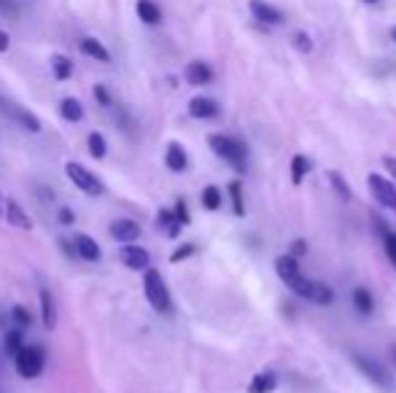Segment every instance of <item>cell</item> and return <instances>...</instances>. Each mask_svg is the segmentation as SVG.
Here are the masks:
<instances>
[{
	"instance_id": "cell-1",
	"label": "cell",
	"mask_w": 396,
	"mask_h": 393,
	"mask_svg": "<svg viewBox=\"0 0 396 393\" xmlns=\"http://www.w3.org/2000/svg\"><path fill=\"white\" fill-rule=\"evenodd\" d=\"M275 273H278V277L286 283V288H291L297 297H302V299H313L316 280H307L305 275H302V270H299V264H297V258L291 256V254L275 258Z\"/></svg>"
},
{
	"instance_id": "cell-2",
	"label": "cell",
	"mask_w": 396,
	"mask_h": 393,
	"mask_svg": "<svg viewBox=\"0 0 396 393\" xmlns=\"http://www.w3.org/2000/svg\"><path fill=\"white\" fill-rule=\"evenodd\" d=\"M208 146H211V151H214L216 156H221L235 173H245V167H248V162H245V159H248V151H245V146L237 137L211 135L208 137Z\"/></svg>"
},
{
	"instance_id": "cell-3",
	"label": "cell",
	"mask_w": 396,
	"mask_h": 393,
	"mask_svg": "<svg viewBox=\"0 0 396 393\" xmlns=\"http://www.w3.org/2000/svg\"><path fill=\"white\" fill-rule=\"evenodd\" d=\"M143 291H146V299L151 304L156 313H168L170 310V291L165 286V280H162V275L156 273V270H146L143 275Z\"/></svg>"
},
{
	"instance_id": "cell-4",
	"label": "cell",
	"mask_w": 396,
	"mask_h": 393,
	"mask_svg": "<svg viewBox=\"0 0 396 393\" xmlns=\"http://www.w3.org/2000/svg\"><path fill=\"white\" fill-rule=\"evenodd\" d=\"M14 363H16V372H19L22 378H25V380H35L38 375H41V372H44V363H46L44 350L35 348V345H25V348L16 353Z\"/></svg>"
},
{
	"instance_id": "cell-5",
	"label": "cell",
	"mask_w": 396,
	"mask_h": 393,
	"mask_svg": "<svg viewBox=\"0 0 396 393\" xmlns=\"http://www.w3.org/2000/svg\"><path fill=\"white\" fill-rule=\"evenodd\" d=\"M65 173H68V178L73 181V186L81 189L84 194H89V196L103 194V181H100L92 170H87L84 165H78V162H68V165H65Z\"/></svg>"
},
{
	"instance_id": "cell-6",
	"label": "cell",
	"mask_w": 396,
	"mask_h": 393,
	"mask_svg": "<svg viewBox=\"0 0 396 393\" xmlns=\"http://www.w3.org/2000/svg\"><path fill=\"white\" fill-rule=\"evenodd\" d=\"M366 186L375 196V202H380L383 208L396 213V186L394 181H388L385 175H378V173H369L366 175Z\"/></svg>"
},
{
	"instance_id": "cell-7",
	"label": "cell",
	"mask_w": 396,
	"mask_h": 393,
	"mask_svg": "<svg viewBox=\"0 0 396 393\" xmlns=\"http://www.w3.org/2000/svg\"><path fill=\"white\" fill-rule=\"evenodd\" d=\"M122 261H124V267H130V270H135V273H146V270L151 267L149 251L140 248V245H130V242L122 248Z\"/></svg>"
},
{
	"instance_id": "cell-8",
	"label": "cell",
	"mask_w": 396,
	"mask_h": 393,
	"mask_svg": "<svg viewBox=\"0 0 396 393\" xmlns=\"http://www.w3.org/2000/svg\"><path fill=\"white\" fill-rule=\"evenodd\" d=\"M108 232H111V237H113L116 242L127 245V242H135L137 237H140V224L132 221V218H119V221L111 224Z\"/></svg>"
},
{
	"instance_id": "cell-9",
	"label": "cell",
	"mask_w": 396,
	"mask_h": 393,
	"mask_svg": "<svg viewBox=\"0 0 396 393\" xmlns=\"http://www.w3.org/2000/svg\"><path fill=\"white\" fill-rule=\"evenodd\" d=\"M353 363H356L372 382H378L380 388H388V385H391V380H388V375H385V369H383L378 361H372V358H366V356H353Z\"/></svg>"
},
{
	"instance_id": "cell-10",
	"label": "cell",
	"mask_w": 396,
	"mask_h": 393,
	"mask_svg": "<svg viewBox=\"0 0 396 393\" xmlns=\"http://www.w3.org/2000/svg\"><path fill=\"white\" fill-rule=\"evenodd\" d=\"M183 76H186V81L192 84V87H205V84H211L214 81V70H211V65L208 62H189L186 65V70H183Z\"/></svg>"
},
{
	"instance_id": "cell-11",
	"label": "cell",
	"mask_w": 396,
	"mask_h": 393,
	"mask_svg": "<svg viewBox=\"0 0 396 393\" xmlns=\"http://www.w3.org/2000/svg\"><path fill=\"white\" fill-rule=\"evenodd\" d=\"M6 218H8V224L16 229H25V232L32 229V218L25 213V208H22L16 199H6Z\"/></svg>"
},
{
	"instance_id": "cell-12",
	"label": "cell",
	"mask_w": 396,
	"mask_h": 393,
	"mask_svg": "<svg viewBox=\"0 0 396 393\" xmlns=\"http://www.w3.org/2000/svg\"><path fill=\"white\" fill-rule=\"evenodd\" d=\"M0 108H3L6 113H11V119L19 121V124H22V127H25L27 132H38V130H41V121L35 119V116H32L30 111H25V108H22V106H11V103H0Z\"/></svg>"
},
{
	"instance_id": "cell-13",
	"label": "cell",
	"mask_w": 396,
	"mask_h": 393,
	"mask_svg": "<svg viewBox=\"0 0 396 393\" xmlns=\"http://www.w3.org/2000/svg\"><path fill=\"white\" fill-rule=\"evenodd\" d=\"M251 14L256 16L259 22H264V25H280L283 22V14L275 6L264 3V0H251Z\"/></svg>"
},
{
	"instance_id": "cell-14",
	"label": "cell",
	"mask_w": 396,
	"mask_h": 393,
	"mask_svg": "<svg viewBox=\"0 0 396 393\" xmlns=\"http://www.w3.org/2000/svg\"><path fill=\"white\" fill-rule=\"evenodd\" d=\"M189 113L194 119H216L218 116V106L211 97H192L189 100Z\"/></svg>"
},
{
	"instance_id": "cell-15",
	"label": "cell",
	"mask_w": 396,
	"mask_h": 393,
	"mask_svg": "<svg viewBox=\"0 0 396 393\" xmlns=\"http://www.w3.org/2000/svg\"><path fill=\"white\" fill-rule=\"evenodd\" d=\"M165 162H168V167L173 173H183L189 167V154H186V149H183L181 143L173 140L168 146V151H165Z\"/></svg>"
},
{
	"instance_id": "cell-16",
	"label": "cell",
	"mask_w": 396,
	"mask_h": 393,
	"mask_svg": "<svg viewBox=\"0 0 396 393\" xmlns=\"http://www.w3.org/2000/svg\"><path fill=\"white\" fill-rule=\"evenodd\" d=\"M41 323L49 332L57 326V304H54V297L46 288H41Z\"/></svg>"
},
{
	"instance_id": "cell-17",
	"label": "cell",
	"mask_w": 396,
	"mask_h": 393,
	"mask_svg": "<svg viewBox=\"0 0 396 393\" xmlns=\"http://www.w3.org/2000/svg\"><path fill=\"white\" fill-rule=\"evenodd\" d=\"M73 245H76V254L81 258H87V261H97L100 258V245L89 235H76Z\"/></svg>"
},
{
	"instance_id": "cell-18",
	"label": "cell",
	"mask_w": 396,
	"mask_h": 393,
	"mask_svg": "<svg viewBox=\"0 0 396 393\" xmlns=\"http://www.w3.org/2000/svg\"><path fill=\"white\" fill-rule=\"evenodd\" d=\"M78 49H81L87 57H92V60L111 62V51H108L106 46L100 44L97 38H81V41H78Z\"/></svg>"
},
{
	"instance_id": "cell-19",
	"label": "cell",
	"mask_w": 396,
	"mask_h": 393,
	"mask_svg": "<svg viewBox=\"0 0 396 393\" xmlns=\"http://www.w3.org/2000/svg\"><path fill=\"white\" fill-rule=\"evenodd\" d=\"M156 224H159V229L168 235L170 240H175V237L181 235V229H183V224L178 221L175 211H159V216H156Z\"/></svg>"
},
{
	"instance_id": "cell-20",
	"label": "cell",
	"mask_w": 396,
	"mask_h": 393,
	"mask_svg": "<svg viewBox=\"0 0 396 393\" xmlns=\"http://www.w3.org/2000/svg\"><path fill=\"white\" fill-rule=\"evenodd\" d=\"M278 388V378L275 372H259L248 382V393H273Z\"/></svg>"
},
{
	"instance_id": "cell-21",
	"label": "cell",
	"mask_w": 396,
	"mask_h": 393,
	"mask_svg": "<svg viewBox=\"0 0 396 393\" xmlns=\"http://www.w3.org/2000/svg\"><path fill=\"white\" fill-rule=\"evenodd\" d=\"M135 11L140 16V22H146V25H159L162 22V11H159V6L151 3V0H137Z\"/></svg>"
},
{
	"instance_id": "cell-22",
	"label": "cell",
	"mask_w": 396,
	"mask_h": 393,
	"mask_svg": "<svg viewBox=\"0 0 396 393\" xmlns=\"http://www.w3.org/2000/svg\"><path fill=\"white\" fill-rule=\"evenodd\" d=\"M60 116L65 121H70V124H76V121L84 119V106L78 103L76 97H65L60 103Z\"/></svg>"
},
{
	"instance_id": "cell-23",
	"label": "cell",
	"mask_w": 396,
	"mask_h": 393,
	"mask_svg": "<svg viewBox=\"0 0 396 393\" xmlns=\"http://www.w3.org/2000/svg\"><path fill=\"white\" fill-rule=\"evenodd\" d=\"M310 159H307L305 154H297L294 159H291V183L294 186H299V183L305 181V175L310 173Z\"/></svg>"
},
{
	"instance_id": "cell-24",
	"label": "cell",
	"mask_w": 396,
	"mask_h": 393,
	"mask_svg": "<svg viewBox=\"0 0 396 393\" xmlns=\"http://www.w3.org/2000/svg\"><path fill=\"white\" fill-rule=\"evenodd\" d=\"M326 178H329V183H332V189L337 192V196L342 199V202H351V196H353V192H351V186L345 183V178L337 173V170H329L326 173Z\"/></svg>"
},
{
	"instance_id": "cell-25",
	"label": "cell",
	"mask_w": 396,
	"mask_h": 393,
	"mask_svg": "<svg viewBox=\"0 0 396 393\" xmlns=\"http://www.w3.org/2000/svg\"><path fill=\"white\" fill-rule=\"evenodd\" d=\"M25 348V332H22V326H14L11 332L6 334V353L16 358V353Z\"/></svg>"
},
{
	"instance_id": "cell-26",
	"label": "cell",
	"mask_w": 396,
	"mask_h": 393,
	"mask_svg": "<svg viewBox=\"0 0 396 393\" xmlns=\"http://www.w3.org/2000/svg\"><path fill=\"white\" fill-rule=\"evenodd\" d=\"M51 70H54L57 81H65V78H70V73H73V62L68 60L65 54H54L51 57Z\"/></svg>"
},
{
	"instance_id": "cell-27",
	"label": "cell",
	"mask_w": 396,
	"mask_h": 393,
	"mask_svg": "<svg viewBox=\"0 0 396 393\" xmlns=\"http://www.w3.org/2000/svg\"><path fill=\"white\" fill-rule=\"evenodd\" d=\"M353 304H356V310H359L361 316H369V313H372V307H375V302H372V294H369L366 288H356V291H353Z\"/></svg>"
},
{
	"instance_id": "cell-28",
	"label": "cell",
	"mask_w": 396,
	"mask_h": 393,
	"mask_svg": "<svg viewBox=\"0 0 396 393\" xmlns=\"http://www.w3.org/2000/svg\"><path fill=\"white\" fill-rule=\"evenodd\" d=\"M87 146H89V154L94 156V159H106L108 143H106V137L100 135V132H92V135L87 137Z\"/></svg>"
},
{
	"instance_id": "cell-29",
	"label": "cell",
	"mask_w": 396,
	"mask_h": 393,
	"mask_svg": "<svg viewBox=\"0 0 396 393\" xmlns=\"http://www.w3.org/2000/svg\"><path fill=\"white\" fill-rule=\"evenodd\" d=\"M202 208L205 211H218L221 208V192H218V186H205L202 189Z\"/></svg>"
},
{
	"instance_id": "cell-30",
	"label": "cell",
	"mask_w": 396,
	"mask_h": 393,
	"mask_svg": "<svg viewBox=\"0 0 396 393\" xmlns=\"http://www.w3.org/2000/svg\"><path fill=\"white\" fill-rule=\"evenodd\" d=\"M229 196H232V211H235V216H245L243 186H240V181H232V183H229Z\"/></svg>"
},
{
	"instance_id": "cell-31",
	"label": "cell",
	"mask_w": 396,
	"mask_h": 393,
	"mask_svg": "<svg viewBox=\"0 0 396 393\" xmlns=\"http://www.w3.org/2000/svg\"><path fill=\"white\" fill-rule=\"evenodd\" d=\"M310 302L332 304V302H335V291L326 286V283H318V280H316V288H313V299H310Z\"/></svg>"
},
{
	"instance_id": "cell-32",
	"label": "cell",
	"mask_w": 396,
	"mask_h": 393,
	"mask_svg": "<svg viewBox=\"0 0 396 393\" xmlns=\"http://www.w3.org/2000/svg\"><path fill=\"white\" fill-rule=\"evenodd\" d=\"M383 242H385V256H388V261L396 267V232L388 229V232L383 235Z\"/></svg>"
},
{
	"instance_id": "cell-33",
	"label": "cell",
	"mask_w": 396,
	"mask_h": 393,
	"mask_svg": "<svg viewBox=\"0 0 396 393\" xmlns=\"http://www.w3.org/2000/svg\"><path fill=\"white\" fill-rule=\"evenodd\" d=\"M192 254H194V245H192V242H186V245L175 248V251L170 254V261H173V264H178V261H183V258L192 256Z\"/></svg>"
},
{
	"instance_id": "cell-34",
	"label": "cell",
	"mask_w": 396,
	"mask_h": 393,
	"mask_svg": "<svg viewBox=\"0 0 396 393\" xmlns=\"http://www.w3.org/2000/svg\"><path fill=\"white\" fill-rule=\"evenodd\" d=\"M294 49H297V51H302V54H307V51L313 49L310 35H307V32H297V35H294Z\"/></svg>"
},
{
	"instance_id": "cell-35",
	"label": "cell",
	"mask_w": 396,
	"mask_h": 393,
	"mask_svg": "<svg viewBox=\"0 0 396 393\" xmlns=\"http://www.w3.org/2000/svg\"><path fill=\"white\" fill-rule=\"evenodd\" d=\"M11 318L16 320V326H22V329L32 323V316L27 313V310H25V307H14V310H11Z\"/></svg>"
},
{
	"instance_id": "cell-36",
	"label": "cell",
	"mask_w": 396,
	"mask_h": 393,
	"mask_svg": "<svg viewBox=\"0 0 396 393\" xmlns=\"http://www.w3.org/2000/svg\"><path fill=\"white\" fill-rule=\"evenodd\" d=\"M92 92H94V100H97L100 106H111V92H108L103 84H94V89Z\"/></svg>"
},
{
	"instance_id": "cell-37",
	"label": "cell",
	"mask_w": 396,
	"mask_h": 393,
	"mask_svg": "<svg viewBox=\"0 0 396 393\" xmlns=\"http://www.w3.org/2000/svg\"><path fill=\"white\" fill-rule=\"evenodd\" d=\"M175 216H178V221H181L183 227L192 221V216H189V211H186V202H183V199H178V202H175Z\"/></svg>"
},
{
	"instance_id": "cell-38",
	"label": "cell",
	"mask_w": 396,
	"mask_h": 393,
	"mask_svg": "<svg viewBox=\"0 0 396 393\" xmlns=\"http://www.w3.org/2000/svg\"><path fill=\"white\" fill-rule=\"evenodd\" d=\"M305 254H307V242L305 240H294V242H291V256L299 258V256H305Z\"/></svg>"
},
{
	"instance_id": "cell-39",
	"label": "cell",
	"mask_w": 396,
	"mask_h": 393,
	"mask_svg": "<svg viewBox=\"0 0 396 393\" xmlns=\"http://www.w3.org/2000/svg\"><path fill=\"white\" fill-rule=\"evenodd\" d=\"M60 224L62 227H70L73 224V211L70 208H60Z\"/></svg>"
},
{
	"instance_id": "cell-40",
	"label": "cell",
	"mask_w": 396,
	"mask_h": 393,
	"mask_svg": "<svg viewBox=\"0 0 396 393\" xmlns=\"http://www.w3.org/2000/svg\"><path fill=\"white\" fill-rule=\"evenodd\" d=\"M383 165H385V170L391 173V178L396 181V156H383Z\"/></svg>"
},
{
	"instance_id": "cell-41",
	"label": "cell",
	"mask_w": 396,
	"mask_h": 393,
	"mask_svg": "<svg viewBox=\"0 0 396 393\" xmlns=\"http://www.w3.org/2000/svg\"><path fill=\"white\" fill-rule=\"evenodd\" d=\"M8 46H11V38H8V32L0 30V54H3V51H8Z\"/></svg>"
},
{
	"instance_id": "cell-42",
	"label": "cell",
	"mask_w": 396,
	"mask_h": 393,
	"mask_svg": "<svg viewBox=\"0 0 396 393\" xmlns=\"http://www.w3.org/2000/svg\"><path fill=\"white\" fill-rule=\"evenodd\" d=\"M391 38L396 41V27H391Z\"/></svg>"
},
{
	"instance_id": "cell-43",
	"label": "cell",
	"mask_w": 396,
	"mask_h": 393,
	"mask_svg": "<svg viewBox=\"0 0 396 393\" xmlns=\"http://www.w3.org/2000/svg\"><path fill=\"white\" fill-rule=\"evenodd\" d=\"M391 353H394V363H396V348H394V350H391Z\"/></svg>"
},
{
	"instance_id": "cell-44",
	"label": "cell",
	"mask_w": 396,
	"mask_h": 393,
	"mask_svg": "<svg viewBox=\"0 0 396 393\" xmlns=\"http://www.w3.org/2000/svg\"><path fill=\"white\" fill-rule=\"evenodd\" d=\"M364 3H378V0H364Z\"/></svg>"
}]
</instances>
